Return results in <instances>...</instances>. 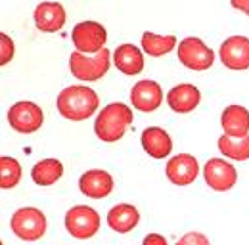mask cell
<instances>
[{
	"label": "cell",
	"mask_w": 249,
	"mask_h": 245,
	"mask_svg": "<svg viewBox=\"0 0 249 245\" xmlns=\"http://www.w3.org/2000/svg\"><path fill=\"white\" fill-rule=\"evenodd\" d=\"M98 94L89 87H67L58 96V111L69 121H85L98 109Z\"/></svg>",
	"instance_id": "1"
},
{
	"label": "cell",
	"mask_w": 249,
	"mask_h": 245,
	"mask_svg": "<svg viewBox=\"0 0 249 245\" xmlns=\"http://www.w3.org/2000/svg\"><path fill=\"white\" fill-rule=\"evenodd\" d=\"M130 122H132L130 107L121 102H115V104L106 105L100 111V115L96 117V122H94V132L98 134V138L102 142L111 144V142H117L123 138Z\"/></svg>",
	"instance_id": "2"
},
{
	"label": "cell",
	"mask_w": 249,
	"mask_h": 245,
	"mask_svg": "<svg viewBox=\"0 0 249 245\" xmlns=\"http://www.w3.org/2000/svg\"><path fill=\"white\" fill-rule=\"evenodd\" d=\"M111 65V52L107 48L100 50L94 58H89L81 52H73L69 58V69L75 79L79 81H98L102 79Z\"/></svg>",
	"instance_id": "3"
},
{
	"label": "cell",
	"mask_w": 249,
	"mask_h": 245,
	"mask_svg": "<svg viewBox=\"0 0 249 245\" xmlns=\"http://www.w3.org/2000/svg\"><path fill=\"white\" fill-rule=\"evenodd\" d=\"M10 228L18 238L25 242H36L46 232V216L35 207H23L12 214Z\"/></svg>",
	"instance_id": "4"
},
{
	"label": "cell",
	"mask_w": 249,
	"mask_h": 245,
	"mask_svg": "<svg viewBox=\"0 0 249 245\" xmlns=\"http://www.w3.org/2000/svg\"><path fill=\"white\" fill-rule=\"evenodd\" d=\"M65 228L77 240H89L100 230V214L89 205H75L65 214Z\"/></svg>",
	"instance_id": "5"
},
{
	"label": "cell",
	"mask_w": 249,
	"mask_h": 245,
	"mask_svg": "<svg viewBox=\"0 0 249 245\" xmlns=\"http://www.w3.org/2000/svg\"><path fill=\"white\" fill-rule=\"evenodd\" d=\"M73 44L77 48V52L81 54H98L100 50H104L107 33L104 29V25L96 23V21H83L77 23L71 33Z\"/></svg>",
	"instance_id": "6"
},
{
	"label": "cell",
	"mask_w": 249,
	"mask_h": 245,
	"mask_svg": "<svg viewBox=\"0 0 249 245\" xmlns=\"http://www.w3.org/2000/svg\"><path fill=\"white\" fill-rule=\"evenodd\" d=\"M178 60L182 61V65H186L188 69L205 71L213 65L215 52L209 46H205L203 40H199L196 36H190V38H184L178 44Z\"/></svg>",
	"instance_id": "7"
},
{
	"label": "cell",
	"mask_w": 249,
	"mask_h": 245,
	"mask_svg": "<svg viewBox=\"0 0 249 245\" xmlns=\"http://www.w3.org/2000/svg\"><path fill=\"white\" fill-rule=\"evenodd\" d=\"M42 109L33 102H16L8 109V122L14 130L31 134L42 126Z\"/></svg>",
	"instance_id": "8"
},
{
	"label": "cell",
	"mask_w": 249,
	"mask_h": 245,
	"mask_svg": "<svg viewBox=\"0 0 249 245\" xmlns=\"http://www.w3.org/2000/svg\"><path fill=\"white\" fill-rule=\"evenodd\" d=\"M203 176H205L207 186L217 192H226V190L234 188V184L238 182V171L222 159L207 161L203 167Z\"/></svg>",
	"instance_id": "9"
},
{
	"label": "cell",
	"mask_w": 249,
	"mask_h": 245,
	"mask_svg": "<svg viewBox=\"0 0 249 245\" xmlns=\"http://www.w3.org/2000/svg\"><path fill=\"white\" fill-rule=\"evenodd\" d=\"M220 60L228 69H248L249 67V38L230 36L220 46Z\"/></svg>",
	"instance_id": "10"
},
{
	"label": "cell",
	"mask_w": 249,
	"mask_h": 245,
	"mask_svg": "<svg viewBox=\"0 0 249 245\" xmlns=\"http://www.w3.org/2000/svg\"><path fill=\"white\" fill-rule=\"evenodd\" d=\"M199 175L197 159L190 153H178L167 163V178L177 186H188Z\"/></svg>",
	"instance_id": "11"
},
{
	"label": "cell",
	"mask_w": 249,
	"mask_h": 245,
	"mask_svg": "<svg viewBox=\"0 0 249 245\" xmlns=\"http://www.w3.org/2000/svg\"><path fill=\"white\" fill-rule=\"evenodd\" d=\"M130 102L140 111H146V113L156 111L163 102V90L156 81H138L132 87Z\"/></svg>",
	"instance_id": "12"
},
{
	"label": "cell",
	"mask_w": 249,
	"mask_h": 245,
	"mask_svg": "<svg viewBox=\"0 0 249 245\" xmlns=\"http://www.w3.org/2000/svg\"><path fill=\"white\" fill-rule=\"evenodd\" d=\"M79 188L87 197L104 199L113 192V178L109 173H106L102 169L87 171L79 180Z\"/></svg>",
	"instance_id": "13"
},
{
	"label": "cell",
	"mask_w": 249,
	"mask_h": 245,
	"mask_svg": "<svg viewBox=\"0 0 249 245\" xmlns=\"http://www.w3.org/2000/svg\"><path fill=\"white\" fill-rule=\"evenodd\" d=\"M35 25L44 33H56L65 25V10L60 2H42L35 8Z\"/></svg>",
	"instance_id": "14"
},
{
	"label": "cell",
	"mask_w": 249,
	"mask_h": 245,
	"mask_svg": "<svg viewBox=\"0 0 249 245\" xmlns=\"http://www.w3.org/2000/svg\"><path fill=\"white\" fill-rule=\"evenodd\" d=\"M220 124L226 136H232V138L249 136V111L242 105H228L222 111Z\"/></svg>",
	"instance_id": "15"
},
{
	"label": "cell",
	"mask_w": 249,
	"mask_h": 245,
	"mask_svg": "<svg viewBox=\"0 0 249 245\" xmlns=\"http://www.w3.org/2000/svg\"><path fill=\"white\" fill-rule=\"evenodd\" d=\"M201 92L197 90L194 85H178L167 94V102L173 111L177 113H190L199 105Z\"/></svg>",
	"instance_id": "16"
},
{
	"label": "cell",
	"mask_w": 249,
	"mask_h": 245,
	"mask_svg": "<svg viewBox=\"0 0 249 245\" xmlns=\"http://www.w3.org/2000/svg\"><path fill=\"white\" fill-rule=\"evenodd\" d=\"M142 146L146 153H150L154 159H163L173 152V142L167 130L159 126H150L142 132Z\"/></svg>",
	"instance_id": "17"
},
{
	"label": "cell",
	"mask_w": 249,
	"mask_h": 245,
	"mask_svg": "<svg viewBox=\"0 0 249 245\" xmlns=\"http://www.w3.org/2000/svg\"><path fill=\"white\" fill-rule=\"evenodd\" d=\"M113 63L124 75H138L144 69V56L134 44H121L115 48Z\"/></svg>",
	"instance_id": "18"
},
{
	"label": "cell",
	"mask_w": 249,
	"mask_h": 245,
	"mask_svg": "<svg viewBox=\"0 0 249 245\" xmlns=\"http://www.w3.org/2000/svg\"><path fill=\"white\" fill-rule=\"evenodd\" d=\"M138 220H140L138 209L128 203H119L107 213V224L111 226V230H115L119 234H126V232L134 230Z\"/></svg>",
	"instance_id": "19"
},
{
	"label": "cell",
	"mask_w": 249,
	"mask_h": 245,
	"mask_svg": "<svg viewBox=\"0 0 249 245\" xmlns=\"http://www.w3.org/2000/svg\"><path fill=\"white\" fill-rule=\"evenodd\" d=\"M63 176V165L58 159H44L38 161L31 169V178L38 186H50L58 182Z\"/></svg>",
	"instance_id": "20"
},
{
	"label": "cell",
	"mask_w": 249,
	"mask_h": 245,
	"mask_svg": "<svg viewBox=\"0 0 249 245\" xmlns=\"http://www.w3.org/2000/svg\"><path fill=\"white\" fill-rule=\"evenodd\" d=\"M175 46H177V38L173 35L163 36V35H156V33H150V31H146L142 35V48L152 58H159V56L169 54Z\"/></svg>",
	"instance_id": "21"
},
{
	"label": "cell",
	"mask_w": 249,
	"mask_h": 245,
	"mask_svg": "<svg viewBox=\"0 0 249 245\" xmlns=\"http://www.w3.org/2000/svg\"><path fill=\"white\" fill-rule=\"evenodd\" d=\"M218 150L222 152V155H226L228 159L234 161H248L249 159V136L244 138H232L222 134L218 138Z\"/></svg>",
	"instance_id": "22"
},
{
	"label": "cell",
	"mask_w": 249,
	"mask_h": 245,
	"mask_svg": "<svg viewBox=\"0 0 249 245\" xmlns=\"http://www.w3.org/2000/svg\"><path fill=\"white\" fill-rule=\"evenodd\" d=\"M21 178V165L8 155L0 157V188L2 190H10L16 184H19Z\"/></svg>",
	"instance_id": "23"
},
{
	"label": "cell",
	"mask_w": 249,
	"mask_h": 245,
	"mask_svg": "<svg viewBox=\"0 0 249 245\" xmlns=\"http://www.w3.org/2000/svg\"><path fill=\"white\" fill-rule=\"evenodd\" d=\"M0 65H6L14 56V42L6 33L0 35Z\"/></svg>",
	"instance_id": "24"
},
{
	"label": "cell",
	"mask_w": 249,
	"mask_h": 245,
	"mask_svg": "<svg viewBox=\"0 0 249 245\" xmlns=\"http://www.w3.org/2000/svg\"><path fill=\"white\" fill-rule=\"evenodd\" d=\"M177 245H211L209 244V240H207V236H203V234H199V232H190L186 236H182Z\"/></svg>",
	"instance_id": "25"
},
{
	"label": "cell",
	"mask_w": 249,
	"mask_h": 245,
	"mask_svg": "<svg viewBox=\"0 0 249 245\" xmlns=\"http://www.w3.org/2000/svg\"><path fill=\"white\" fill-rule=\"evenodd\" d=\"M142 245H167V240L159 234H148Z\"/></svg>",
	"instance_id": "26"
},
{
	"label": "cell",
	"mask_w": 249,
	"mask_h": 245,
	"mask_svg": "<svg viewBox=\"0 0 249 245\" xmlns=\"http://www.w3.org/2000/svg\"><path fill=\"white\" fill-rule=\"evenodd\" d=\"M232 6L242 10V12H246L249 16V0H232Z\"/></svg>",
	"instance_id": "27"
}]
</instances>
